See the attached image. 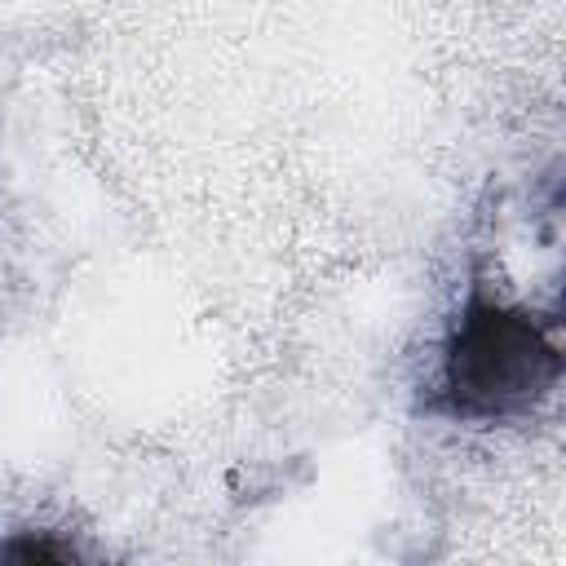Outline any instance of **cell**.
<instances>
[{"mask_svg":"<svg viewBox=\"0 0 566 566\" xmlns=\"http://www.w3.org/2000/svg\"><path fill=\"white\" fill-rule=\"evenodd\" d=\"M562 376L544 327L504 301L469 296L442 354V398L451 411L491 420L539 402Z\"/></svg>","mask_w":566,"mask_h":566,"instance_id":"cell-1","label":"cell"}]
</instances>
